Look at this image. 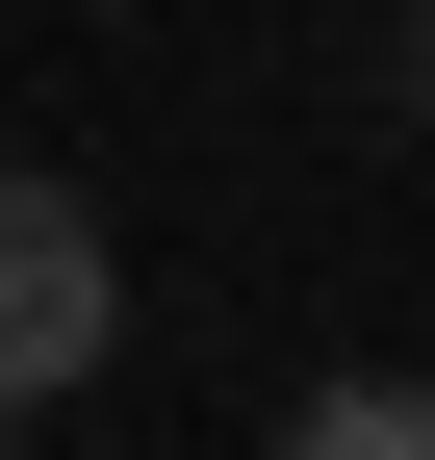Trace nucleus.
<instances>
[{
  "mask_svg": "<svg viewBox=\"0 0 435 460\" xmlns=\"http://www.w3.org/2000/svg\"><path fill=\"white\" fill-rule=\"evenodd\" d=\"M102 332H129V256H102V205L0 154V410H77V384H102Z\"/></svg>",
  "mask_w": 435,
  "mask_h": 460,
  "instance_id": "nucleus-1",
  "label": "nucleus"
},
{
  "mask_svg": "<svg viewBox=\"0 0 435 460\" xmlns=\"http://www.w3.org/2000/svg\"><path fill=\"white\" fill-rule=\"evenodd\" d=\"M282 460H435V384H307Z\"/></svg>",
  "mask_w": 435,
  "mask_h": 460,
  "instance_id": "nucleus-2",
  "label": "nucleus"
},
{
  "mask_svg": "<svg viewBox=\"0 0 435 460\" xmlns=\"http://www.w3.org/2000/svg\"><path fill=\"white\" fill-rule=\"evenodd\" d=\"M410 102H435V0H410Z\"/></svg>",
  "mask_w": 435,
  "mask_h": 460,
  "instance_id": "nucleus-3",
  "label": "nucleus"
}]
</instances>
